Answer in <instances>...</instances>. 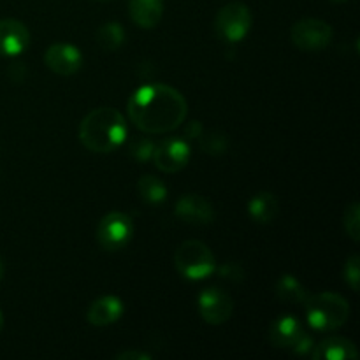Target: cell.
Here are the masks:
<instances>
[{
    "mask_svg": "<svg viewBox=\"0 0 360 360\" xmlns=\"http://www.w3.org/2000/svg\"><path fill=\"white\" fill-rule=\"evenodd\" d=\"M127 112L134 127L144 134H169L178 129L188 115L183 94L169 84L151 83L137 88L127 102Z\"/></svg>",
    "mask_w": 360,
    "mask_h": 360,
    "instance_id": "6da1fadb",
    "label": "cell"
},
{
    "mask_svg": "<svg viewBox=\"0 0 360 360\" xmlns=\"http://www.w3.org/2000/svg\"><path fill=\"white\" fill-rule=\"evenodd\" d=\"M77 134L88 151L111 153L125 143L127 122L118 109L102 105L84 116Z\"/></svg>",
    "mask_w": 360,
    "mask_h": 360,
    "instance_id": "7a4b0ae2",
    "label": "cell"
},
{
    "mask_svg": "<svg viewBox=\"0 0 360 360\" xmlns=\"http://www.w3.org/2000/svg\"><path fill=\"white\" fill-rule=\"evenodd\" d=\"M302 308L308 326L316 333H334L341 329L350 316V304L347 299L333 292L309 294Z\"/></svg>",
    "mask_w": 360,
    "mask_h": 360,
    "instance_id": "3957f363",
    "label": "cell"
},
{
    "mask_svg": "<svg viewBox=\"0 0 360 360\" xmlns=\"http://www.w3.org/2000/svg\"><path fill=\"white\" fill-rule=\"evenodd\" d=\"M174 266L176 271L190 281L206 280L218 269L217 259L210 246L197 239H188L178 246L174 253Z\"/></svg>",
    "mask_w": 360,
    "mask_h": 360,
    "instance_id": "277c9868",
    "label": "cell"
},
{
    "mask_svg": "<svg viewBox=\"0 0 360 360\" xmlns=\"http://www.w3.org/2000/svg\"><path fill=\"white\" fill-rule=\"evenodd\" d=\"M134 221L132 218L122 211H111L104 214L97 225V243L105 252H118L123 250L134 238Z\"/></svg>",
    "mask_w": 360,
    "mask_h": 360,
    "instance_id": "5b68a950",
    "label": "cell"
},
{
    "mask_svg": "<svg viewBox=\"0 0 360 360\" xmlns=\"http://www.w3.org/2000/svg\"><path fill=\"white\" fill-rule=\"evenodd\" d=\"M252 23L253 16L250 7L243 2H231L218 11L217 20H214V30H217L218 37L236 44L248 35V32L252 30Z\"/></svg>",
    "mask_w": 360,
    "mask_h": 360,
    "instance_id": "8992f818",
    "label": "cell"
},
{
    "mask_svg": "<svg viewBox=\"0 0 360 360\" xmlns=\"http://www.w3.org/2000/svg\"><path fill=\"white\" fill-rule=\"evenodd\" d=\"M334 30L327 21L319 18H302L290 28V41L301 51H322L333 41Z\"/></svg>",
    "mask_w": 360,
    "mask_h": 360,
    "instance_id": "52a82bcc",
    "label": "cell"
},
{
    "mask_svg": "<svg viewBox=\"0 0 360 360\" xmlns=\"http://www.w3.org/2000/svg\"><path fill=\"white\" fill-rule=\"evenodd\" d=\"M192 150L190 144L181 137H167L162 143L155 144L151 158L158 171L165 174H176L188 165Z\"/></svg>",
    "mask_w": 360,
    "mask_h": 360,
    "instance_id": "ba28073f",
    "label": "cell"
},
{
    "mask_svg": "<svg viewBox=\"0 0 360 360\" xmlns=\"http://www.w3.org/2000/svg\"><path fill=\"white\" fill-rule=\"evenodd\" d=\"M199 313L210 326H221L229 322L234 313V299L218 287H210L200 292Z\"/></svg>",
    "mask_w": 360,
    "mask_h": 360,
    "instance_id": "9c48e42d",
    "label": "cell"
},
{
    "mask_svg": "<svg viewBox=\"0 0 360 360\" xmlns=\"http://www.w3.org/2000/svg\"><path fill=\"white\" fill-rule=\"evenodd\" d=\"M44 63L51 72L58 76H72L83 65V55L69 42H56L46 49Z\"/></svg>",
    "mask_w": 360,
    "mask_h": 360,
    "instance_id": "30bf717a",
    "label": "cell"
},
{
    "mask_svg": "<svg viewBox=\"0 0 360 360\" xmlns=\"http://www.w3.org/2000/svg\"><path fill=\"white\" fill-rule=\"evenodd\" d=\"M174 214L185 224L210 225L214 220V207L206 197L197 193H185L178 199Z\"/></svg>",
    "mask_w": 360,
    "mask_h": 360,
    "instance_id": "8fae6325",
    "label": "cell"
},
{
    "mask_svg": "<svg viewBox=\"0 0 360 360\" xmlns=\"http://www.w3.org/2000/svg\"><path fill=\"white\" fill-rule=\"evenodd\" d=\"M30 46V32L21 21L0 20V56H18Z\"/></svg>",
    "mask_w": 360,
    "mask_h": 360,
    "instance_id": "7c38bea8",
    "label": "cell"
},
{
    "mask_svg": "<svg viewBox=\"0 0 360 360\" xmlns=\"http://www.w3.org/2000/svg\"><path fill=\"white\" fill-rule=\"evenodd\" d=\"M304 326L301 320L294 315H281L271 323L269 341L274 348L280 350H290L295 347L301 336L304 334Z\"/></svg>",
    "mask_w": 360,
    "mask_h": 360,
    "instance_id": "4fadbf2b",
    "label": "cell"
},
{
    "mask_svg": "<svg viewBox=\"0 0 360 360\" xmlns=\"http://www.w3.org/2000/svg\"><path fill=\"white\" fill-rule=\"evenodd\" d=\"M123 301L116 295H104L90 304L86 311V320L94 327H108L118 322L123 316Z\"/></svg>",
    "mask_w": 360,
    "mask_h": 360,
    "instance_id": "5bb4252c",
    "label": "cell"
},
{
    "mask_svg": "<svg viewBox=\"0 0 360 360\" xmlns=\"http://www.w3.org/2000/svg\"><path fill=\"white\" fill-rule=\"evenodd\" d=\"M311 357L315 360H357L359 350L354 341L343 336H333L319 345L315 343Z\"/></svg>",
    "mask_w": 360,
    "mask_h": 360,
    "instance_id": "9a60e30c",
    "label": "cell"
},
{
    "mask_svg": "<svg viewBox=\"0 0 360 360\" xmlns=\"http://www.w3.org/2000/svg\"><path fill=\"white\" fill-rule=\"evenodd\" d=\"M130 20L141 28H155L164 16V0H129Z\"/></svg>",
    "mask_w": 360,
    "mask_h": 360,
    "instance_id": "2e32d148",
    "label": "cell"
},
{
    "mask_svg": "<svg viewBox=\"0 0 360 360\" xmlns=\"http://www.w3.org/2000/svg\"><path fill=\"white\" fill-rule=\"evenodd\" d=\"M278 197L271 192H260L248 202V214L255 224L267 225L278 217Z\"/></svg>",
    "mask_w": 360,
    "mask_h": 360,
    "instance_id": "e0dca14e",
    "label": "cell"
},
{
    "mask_svg": "<svg viewBox=\"0 0 360 360\" xmlns=\"http://www.w3.org/2000/svg\"><path fill=\"white\" fill-rule=\"evenodd\" d=\"M276 297L288 304H304L309 292L294 274H281L276 281Z\"/></svg>",
    "mask_w": 360,
    "mask_h": 360,
    "instance_id": "ac0fdd59",
    "label": "cell"
},
{
    "mask_svg": "<svg viewBox=\"0 0 360 360\" xmlns=\"http://www.w3.org/2000/svg\"><path fill=\"white\" fill-rule=\"evenodd\" d=\"M137 192L139 197L150 206H160L167 199V186L160 178L153 174H144L137 181Z\"/></svg>",
    "mask_w": 360,
    "mask_h": 360,
    "instance_id": "d6986e66",
    "label": "cell"
},
{
    "mask_svg": "<svg viewBox=\"0 0 360 360\" xmlns=\"http://www.w3.org/2000/svg\"><path fill=\"white\" fill-rule=\"evenodd\" d=\"M95 39H97L98 46L105 51H118L125 42V28L116 21H109L98 28Z\"/></svg>",
    "mask_w": 360,
    "mask_h": 360,
    "instance_id": "ffe728a7",
    "label": "cell"
},
{
    "mask_svg": "<svg viewBox=\"0 0 360 360\" xmlns=\"http://www.w3.org/2000/svg\"><path fill=\"white\" fill-rule=\"evenodd\" d=\"M343 225L348 238H350L352 241L359 243L360 241V204L359 202L348 204L343 214Z\"/></svg>",
    "mask_w": 360,
    "mask_h": 360,
    "instance_id": "44dd1931",
    "label": "cell"
},
{
    "mask_svg": "<svg viewBox=\"0 0 360 360\" xmlns=\"http://www.w3.org/2000/svg\"><path fill=\"white\" fill-rule=\"evenodd\" d=\"M343 278L352 290L359 292L360 288V257L359 255L348 257L343 267Z\"/></svg>",
    "mask_w": 360,
    "mask_h": 360,
    "instance_id": "7402d4cb",
    "label": "cell"
},
{
    "mask_svg": "<svg viewBox=\"0 0 360 360\" xmlns=\"http://www.w3.org/2000/svg\"><path fill=\"white\" fill-rule=\"evenodd\" d=\"M155 143L150 141L148 137H139V139L134 141L132 144V157H136L139 162L150 160L151 155H153Z\"/></svg>",
    "mask_w": 360,
    "mask_h": 360,
    "instance_id": "603a6c76",
    "label": "cell"
},
{
    "mask_svg": "<svg viewBox=\"0 0 360 360\" xmlns=\"http://www.w3.org/2000/svg\"><path fill=\"white\" fill-rule=\"evenodd\" d=\"M200 136H202V134H200ZM200 146H202L204 151H207V153L218 155L225 151V148H227V141H225V137L221 136V134L202 136V139H200Z\"/></svg>",
    "mask_w": 360,
    "mask_h": 360,
    "instance_id": "cb8c5ba5",
    "label": "cell"
},
{
    "mask_svg": "<svg viewBox=\"0 0 360 360\" xmlns=\"http://www.w3.org/2000/svg\"><path fill=\"white\" fill-rule=\"evenodd\" d=\"M313 348H315V340H313V336L308 333V330H304V334H302L301 340L295 343V347L292 348V352H294L295 355H308L311 354Z\"/></svg>",
    "mask_w": 360,
    "mask_h": 360,
    "instance_id": "d4e9b609",
    "label": "cell"
},
{
    "mask_svg": "<svg viewBox=\"0 0 360 360\" xmlns=\"http://www.w3.org/2000/svg\"><path fill=\"white\" fill-rule=\"evenodd\" d=\"M220 274L225 280H241L243 278V269L234 262H227L220 267Z\"/></svg>",
    "mask_w": 360,
    "mask_h": 360,
    "instance_id": "484cf974",
    "label": "cell"
},
{
    "mask_svg": "<svg viewBox=\"0 0 360 360\" xmlns=\"http://www.w3.org/2000/svg\"><path fill=\"white\" fill-rule=\"evenodd\" d=\"M118 360H151L150 354H144V352L139 350H125V352H120L116 355Z\"/></svg>",
    "mask_w": 360,
    "mask_h": 360,
    "instance_id": "4316f807",
    "label": "cell"
},
{
    "mask_svg": "<svg viewBox=\"0 0 360 360\" xmlns=\"http://www.w3.org/2000/svg\"><path fill=\"white\" fill-rule=\"evenodd\" d=\"M186 134H192L190 137H199L202 134V125L199 122H192V125L186 129Z\"/></svg>",
    "mask_w": 360,
    "mask_h": 360,
    "instance_id": "83f0119b",
    "label": "cell"
},
{
    "mask_svg": "<svg viewBox=\"0 0 360 360\" xmlns=\"http://www.w3.org/2000/svg\"><path fill=\"white\" fill-rule=\"evenodd\" d=\"M4 273H6V266H4V260L0 259V281H2V278H4Z\"/></svg>",
    "mask_w": 360,
    "mask_h": 360,
    "instance_id": "f1b7e54d",
    "label": "cell"
},
{
    "mask_svg": "<svg viewBox=\"0 0 360 360\" xmlns=\"http://www.w3.org/2000/svg\"><path fill=\"white\" fill-rule=\"evenodd\" d=\"M4 329V315H2V309H0V333Z\"/></svg>",
    "mask_w": 360,
    "mask_h": 360,
    "instance_id": "f546056e",
    "label": "cell"
},
{
    "mask_svg": "<svg viewBox=\"0 0 360 360\" xmlns=\"http://www.w3.org/2000/svg\"><path fill=\"white\" fill-rule=\"evenodd\" d=\"M333 2H347V0H333Z\"/></svg>",
    "mask_w": 360,
    "mask_h": 360,
    "instance_id": "4dcf8cb0",
    "label": "cell"
},
{
    "mask_svg": "<svg viewBox=\"0 0 360 360\" xmlns=\"http://www.w3.org/2000/svg\"><path fill=\"white\" fill-rule=\"evenodd\" d=\"M97 2H109V0H97Z\"/></svg>",
    "mask_w": 360,
    "mask_h": 360,
    "instance_id": "1f68e13d",
    "label": "cell"
}]
</instances>
